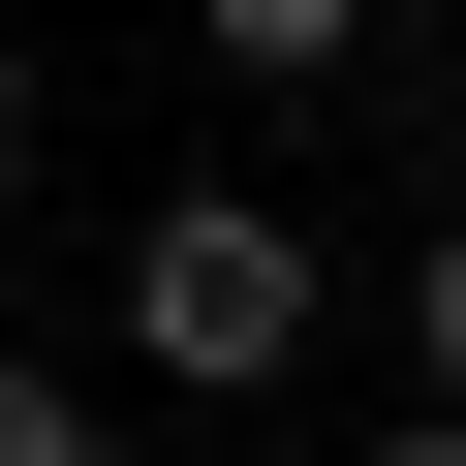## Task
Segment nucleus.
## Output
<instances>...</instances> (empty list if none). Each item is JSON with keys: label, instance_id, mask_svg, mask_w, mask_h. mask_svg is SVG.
I'll return each instance as SVG.
<instances>
[{"label": "nucleus", "instance_id": "obj_1", "mask_svg": "<svg viewBox=\"0 0 466 466\" xmlns=\"http://www.w3.org/2000/svg\"><path fill=\"white\" fill-rule=\"evenodd\" d=\"M125 342H156L187 404H249V373H311V218H280V187H187L156 249H125Z\"/></svg>", "mask_w": 466, "mask_h": 466}, {"label": "nucleus", "instance_id": "obj_2", "mask_svg": "<svg viewBox=\"0 0 466 466\" xmlns=\"http://www.w3.org/2000/svg\"><path fill=\"white\" fill-rule=\"evenodd\" d=\"M187 32H218V63H280V94H311V63L373 32V0H187Z\"/></svg>", "mask_w": 466, "mask_h": 466}, {"label": "nucleus", "instance_id": "obj_3", "mask_svg": "<svg viewBox=\"0 0 466 466\" xmlns=\"http://www.w3.org/2000/svg\"><path fill=\"white\" fill-rule=\"evenodd\" d=\"M0 466H125V435H94V373H0Z\"/></svg>", "mask_w": 466, "mask_h": 466}, {"label": "nucleus", "instance_id": "obj_4", "mask_svg": "<svg viewBox=\"0 0 466 466\" xmlns=\"http://www.w3.org/2000/svg\"><path fill=\"white\" fill-rule=\"evenodd\" d=\"M404 342H435V404H466V249H404Z\"/></svg>", "mask_w": 466, "mask_h": 466}, {"label": "nucleus", "instance_id": "obj_5", "mask_svg": "<svg viewBox=\"0 0 466 466\" xmlns=\"http://www.w3.org/2000/svg\"><path fill=\"white\" fill-rule=\"evenodd\" d=\"M373 466H466V404H404V435H373Z\"/></svg>", "mask_w": 466, "mask_h": 466}, {"label": "nucleus", "instance_id": "obj_6", "mask_svg": "<svg viewBox=\"0 0 466 466\" xmlns=\"http://www.w3.org/2000/svg\"><path fill=\"white\" fill-rule=\"evenodd\" d=\"M0 187H32V63H0Z\"/></svg>", "mask_w": 466, "mask_h": 466}]
</instances>
